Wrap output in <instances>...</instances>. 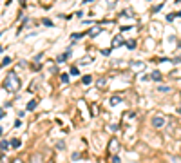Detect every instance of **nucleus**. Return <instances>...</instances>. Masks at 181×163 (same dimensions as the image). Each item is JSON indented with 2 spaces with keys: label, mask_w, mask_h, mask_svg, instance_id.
Wrapping results in <instances>:
<instances>
[{
  "label": "nucleus",
  "mask_w": 181,
  "mask_h": 163,
  "mask_svg": "<svg viewBox=\"0 0 181 163\" xmlns=\"http://www.w3.org/2000/svg\"><path fill=\"white\" fill-rule=\"evenodd\" d=\"M18 87H20V80H18V76L15 73H9L7 74V78L4 80V89L9 91V93H15L18 91Z\"/></svg>",
  "instance_id": "1"
},
{
  "label": "nucleus",
  "mask_w": 181,
  "mask_h": 163,
  "mask_svg": "<svg viewBox=\"0 0 181 163\" xmlns=\"http://www.w3.org/2000/svg\"><path fill=\"white\" fill-rule=\"evenodd\" d=\"M163 125H165V118L163 116H159V114L152 116V127L154 129H161Z\"/></svg>",
  "instance_id": "2"
},
{
  "label": "nucleus",
  "mask_w": 181,
  "mask_h": 163,
  "mask_svg": "<svg viewBox=\"0 0 181 163\" xmlns=\"http://www.w3.org/2000/svg\"><path fill=\"white\" fill-rule=\"evenodd\" d=\"M120 149V143H118V140H111V145H109V152L114 156V152H118Z\"/></svg>",
  "instance_id": "3"
},
{
  "label": "nucleus",
  "mask_w": 181,
  "mask_h": 163,
  "mask_svg": "<svg viewBox=\"0 0 181 163\" xmlns=\"http://www.w3.org/2000/svg\"><path fill=\"white\" fill-rule=\"evenodd\" d=\"M123 43V38L121 36H114V40H112V47H120Z\"/></svg>",
  "instance_id": "4"
},
{
  "label": "nucleus",
  "mask_w": 181,
  "mask_h": 163,
  "mask_svg": "<svg viewBox=\"0 0 181 163\" xmlns=\"http://www.w3.org/2000/svg\"><path fill=\"white\" fill-rule=\"evenodd\" d=\"M31 163H44V158H42L40 154H35L33 158H31Z\"/></svg>",
  "instance_id": "5"
},
{
  "label": "nucleus",
  "mask_w": 181,
  "mask_h": 163,
  "mask_svg": "<svg viewBox=\"0 0 181 163\" xmlns=\"http://www.w3.org/2000/svg\"><path fill=\"white\" fill-rule=\"evenodd\" d=\"M118 103H121V96H112L111 98V105H118Z\"/></svg>",
  "instance_id": "6"
},
{
  "label": "nucleus",
  "mask_w": 181,
  "mask_h": 163,
  "mask_svg": "<svg viewBox=\"0 0 181 163\" xmlns=\"http://www.w3.org/2000/svg\"><path fill=\"white\" fill-rule=\"evenodd\" d=\"M150 78H152V80H156V82H158V80H161V73H159V71H154V73L150 74Z\"/></svg>",
  "instance_id": "7"
},
{
  "label": "nucleus",
  "mask_w": 181,
  "mask_h": 163,
  "mask_svg": "<svg viewBox=\"0 0 181 163\" xmlns=\"http://www.w3.org/2000/svg\"><path fill=\"white\" fill-rule=\"evenodd\" d=\"M125 46L129 47V49H134V47H136V40H127V42H125Z\"/></svg>",
  "instance_id": "8"
},
{
  "label": "nucleus",
  "mask_w": 181,
  "mask_h": 163,
  "mask_svg": "<svg viewBox=\"0 0 181 163\" xmlns=\"http://www.w3.org/2000/svg\"><path fill=\"white\" fill-rule=\"evenodd\" d=\"M36 103H38L36 100H33V102H29V103H27V111H33V109L36 107Z\"/></svg>",
  "instance_id": "9"
},
{
  "label": "nucleus",
  "mask_w": 181,
  "mask_h": 163,
  "mask_svg": "<svg viewBox=\"0 0 181 163\" xmlns=\"http://www.w3.org/2000/svg\"><path fill=\"white\" fill-rule=\"evenodd\" d=\"M9 143H11V147H13V149H18V147H20V140H11Z\"/></svg>",
  "instance_id": "10"
},
{
  "label": "nucleus",
  "mask_w": 181,
  "mask_h": 163,
  "mask_svg": "<svg viewBox=\"0 0 181 163\" xmlns=\"http://www.w3.org/2000/svg\"><path fill=\"white\" fill-rule=\"evenodd\" d=\"M82 82H83L85 85H89V83L92 82V78H91V76H89V74H87V76H83V78H82Z\"/></svg>",
  "instance_id": "11"
},
{
  "label": "nucleus",
  "mask_w": 181,
  "mask_h": 163,
  "mask_svg": "<svg viewBox=\"0 0 181 163\" xmlns=\"http://www.w3.org/2000/svg\"><path fill=\"white\" fill-rule=\"evenodd\" d=\"M69 73H71V76H78V74H80V71H78L76 67H71V71H69Z\"/></svg>",
  "instance_id": "12"
},
{
  "label": "nucleus",
  "mask_w": 181,
  "mask_h": 163,
  "mask_svg": "<svg viewBox=\"0 0 181 163\" xmlns=\"http://www.w3.org/2000/svg\"><path fill=\"white\" fill-rule=\"evenodd\" d=\"M100 31H102L100 27H92V29H91V35H92V36H96V35H98Z\"/></svg>",
  "instance_id": "13"
},
{
  "label": "nucleus",
  "mask_w": 181,
  "mask_h": 163,
  "mask_svg": "<svg viewBox=\"0 0 181 163\" xmlns=\"http://www.w3.org/2000/svg\"><path fill=\"white\" fill-rule=\"evenodd\" d=\"M60 80H62L63 83H67V82H69V76H67V74H62V76H60Z\"/></svg>",
  "instance_id": "14"
},
{
  "label": "nucleus",
  "mask_w": 181,
  "mask_h": 163,
  "mask_svg": "<svg viewBox=\"0 0 181 163\" xmlns=\"http://www.w3.org/2000/svg\"><path fill=\"white\" fill-rule=\"evenodd\" d=\"M158 91H161V93H168V91H170V87H158Z\"/></svg>",
  "instance_id": "15"
},
{
  "label": "nucleus",
  "mask_w": 181,
  "mask_h": 163,
  "mask_svg": "<svg viewBox=\"0 0 181 163\" xmlns=\"http://www.w3.org/2000/svg\"><path fill=\"white\" fill-rule=\"evenodd\" d=\"M65 58H67V54H62V56H58V63H62V62H65Z\"/></svg>",
  "instance_id": "16"
},
{
  "label": "nucleus",
  "mask_w": 181,
  "mask_h": 163,
  "mask_svg": "<svg viewBox=\"0 0 181 163\" xmlns=\"http://www.w3.org/2000/svg\"><path fill=\"white\" fill-rule=\"evenodd\" d=\"M80 159V154H78V152H74V154H72V161H78Z\"/></svg>",
  "instance_id": "17"
},
{
  "label": "nucleus",
  "mask_w": 181,
  "mask_h": 163,
  "mask_svg": "<svg viewBox=\"0 0 181 163\" xmlns=\"http://www.w3.org/2000/svg\"><path fill=\"white\" fill-rule=\"evenodd\" d=\"M111 163H120V158H118V156H112V159H111Z\"/></svg>",
  "instance_id": "18"
},
{
  "label": "nucleus",
  "mask_w": 181,
  "mask_h": 163,
  "mask_svg": "<svg viewBox=\"0 0 181 163\" xmlns=\"http://www.w3.org/2000/svg\"><path fill=\"white\" fill-rule=\"evenodd\" d=\"M0 147H2V149H7L9 145H7V141H0Z\"/></svg>",
  "instance_id": "19"
},
{
  "label": "nucleus",
  "mask_w": 181,
  "mask_h": 163,
  "mask_svg": "<svg viewBox=\"0 0 181 163\" xmlns=\"http://www.w3.org/2000/svg\"><path fill=\"white\" fill-rule=\"evenodd\" d=\"M13 163H22V159H15V161H13Z\"/></svg>",
  "instance_id": "20"
},
{
  "label": "nucleus",
  "mask_w": 181,
  "mask_h": 163,
  "mask_svg": "<svg viewBox=\"0 0 181 163\" xmlns=\"http://www.w3.org/2000/svg\"><path fill=\"white\" fill-rule=\"evenodd\" d=\"M2 134H4V129H2V127H0V136H2Z\"/></svg>",
  "instance_id": "21"
},
{
  "label": "nucleus",
  "mask_w": 181,
  "mask_h": 163,
  "mask_svg": "<svg viewBox=\"0 0 181 163\" xmlns=\"http://www.w3.org/2000/svg\"><path fill=\"white\" fill-rule=\"evenodd\" d=\"M4 116V111H2V109H0V118H2Z\"/></svg>",
  "instance_id": "22"
},
{
  "label": "nucleus",
  "mask_w": 181,
  "mask_h": 163,
  "mask_svg": "<svg viewBox=\"0 0 181 163\" xmlns=\"http://www.w3.org/2000/svg\"><path fill=\"white\" fill-rule=\"evenodd\" d=\"M0 53H2V47H0Z\"/></svg>",
  "instance_id": "23"
}]
</instances>
